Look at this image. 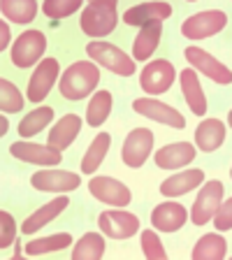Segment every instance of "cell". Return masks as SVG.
I'll list each match as a JSON object with an SVG mask.
<instances>
[{"mask_svg": "<svg viewBox=\"0 0 232 260\" xmlns=\"http://www.w3.org/2000/svg\"><path fill=\"white\" fill-rule=\"evenodd\" d=\"M97 81H100L97 65L88 60H77L60 77V95L65 100H84L88 93L95 91Z\"/></svg>", "mask_w": 232, "mask_h": 260, "instance_id": "cell-1", "label": "cell"}, {"mask_svg": "<svg viewBox=\"0 0 232 260\" xmlns=\"http://www.w3.org/2000/svg\"><path fill=\"white\" fill-rule=\"evenodd\" d=\"M116 0H93L81 12V30L91 38H105L116 28Z\"/></svg>", "mask_w": 232, "mask_h": 260, "instance_id": "cell-2", "label": "cell"}, {"mask_svg": "<svg viewBox=\"0 0 232 260\" xmlns=\"http://www.w3.org/2000/svg\"><path fill=\"white\" fill-rule=\"evenodd\" d=\"M86 54L91 56L95 63L109 68L114 75H121V77L135 75V58L125 56L119 47H114V44H109V42H88Z\"/></svg>", "mask_w": 232, "mask_h": 260, "instance_id": "cell-3", "label": "cell"}, {"mask_svg": "<svg viewBox=\"0 0 232 260\" xmlns=\"http://www.w3.org/2000/svg\"><path fill=\"white\" fill-rule=\"evenodd\" d=\"M44 49H47V38L42 30H26L19 35V40L12 47V63L16 68H30L42 58Z\"/></svg>", "mask_w": 232, "mask_h": 260, "instance_id": "cell-4", "label": "cell"}, {"mask_svg": "<svg viewBox=\"0 0 232 260\" xmlns=\"http://www.w3.org/2000/svg\"><path fill=\"white\" fill-rule=\"evenodd\" d=\"M225 23H227L225 12L209 10V12H200L195 16H188L181 23V32H184V38H190V40H205L209 35L221 32L225 28Z\"/></svg>", "mask_w": 232, "mask_h": 260, "instance_id": "cell-5", "label": "cell"}, {"mask_svg": "<svg viewBox=\"0 0 232 260\" xmlns=\"http://www.w3.org/2000/svg\"><path fill=\"white\" fill-rule=\"evenodd\" d=\"M174 77H177L174 65L170 63V60L160 58V60L149 63L144 70H142L140 86H142V91L144 93H153V95H158V93H165V91L172 88Z\"/></svg>", "mask_w": 232, "mask_h": 260, "instance_id": "cell-6", "label": "cell"}, {"mask_svg": "<svg viewBox=\"0 0 232 260\" xmlns=\"http://www.w3.org/2000/svg\"><path fill=\"white\" fill-rule=\"evenodd\" d=\"M153 149V130L149 128H135L132 133H128L123 142V149H121V158L128 168H142L144 160L149 158Z\"/></svg>", "mask_w": 232, "mask_h": 260, "instance_id": "cell-7", "label": "cell"}, {"mask_svg": "<svg viewBox=\"0 0 232 260\" xmlns=\"http://www.w3.org/2000/svg\"><path fill=\"white\" fill-rule=\"evenodd\" d=\"M221 200H223V184L216 181V179H211L209 184L202 186L200 195L195 198V205H193V209H190V221H193L195 225L209 223L211 218H214V214H216Z\"/></svg>", "mask_w": 232, "mask_h": 260, "instance_id": "cell-8", "label": "cell"}, {"mask_svg": "<svg viewBox=\"0 0 232 260\" xmlns=\"http://www.w3.org/2000/svg\"><path fill=\"white\" fill-rule=\"evenodd\" d=\"M100 230L112 239H128L140 230V218L130 211H121V209H109L103 211L97 216Z\"/></svg>", "mask_w": 232, "mask_h": 260, "instance_id": "cell-9", "label": "cell"}, {"mask_svg": "<svg viewBox=\"0 0 232 260\" xmlns=\"http://www.w3.org/2000/svg\"><path fill=\"white\" fill-rule=\"evenodd\" d=\"M132 109L146 119H153L158 123H165V125H172V128L181 130L186 128V119L181 116V112L172 107V105H165L160 100H153V98H137L132 103Z\"/></svg>", "mask_w": 232, "mask_h": 260, "instance_id": "cell-10", "label": "cell"}, {"mask_svg": "<svg viewBox=\"0 0 232 260\" xmlns=\"http://www.w3.org/2000/svg\"><path fill=\"white\" fill-rule=\"evenodd\" d=\"M60 68L56 58H42V63L35 68V72L30 75V81H28V100L30 103H42L44 98L49 95L54 81L58 79Z\"/></svg>", "mask_w": 232, "mask_h": 260, "instance_id": "cell-11", "label": "cell"}, {"mask_svg": "<svg viewBox=\"0 0 232 260\" xmlns=\"http://www.w3.org/2000/svg\"><path fill=\"white\" fill-rule=\"evenodd\" d=\"M32 188L42 190V193H65V190H75L81 186L79 174L65 172V170H42L30 177Z\"/></svg>", "mask_w": 232, "mask_h": 260, "instance_id": "cell-12", "label": "cell"}, {"mask_svg": "<svg viewBox=\"0 0 232 260\" xmlns=\"http://www.w3.org/2000/svg\"><path fill=\"white\" fill-rule=\"evenodd\" d=\"M88 190L95 200L105 202V205H114V207H125L130 205V190L128 186H123L119 179H112V177H95L91 179L88 184Z\"/></svg>", "mask_w": 232, "mask_h": 260, "instance_id": "cell-13", "label": "cell"}, {"mask_svg": "<svg viewBox=\"0 0 232 260\" xmlns=\"http://www.w3.org/2000/svg\"><path fill=\"white\" fill-rule=\"evenodd\" d=\"M184 56H186V60H188L193 68H197V70H200L202 75L209 77L211 81H216V84H230V81H232L230 68H225L221 60H216L214 56H209L205 49L188 47L184 51Z\"/></svg>", "mask_w": 232, "mask_h": 260, "instance_id": "cell-14", "label": "cell"}, {"mask_svg": "<svg viewBox=\"0 0 232 260\" xmlns=\"http://www.w3.org/2000/svg\"><path fill=\"white\" fill-rule=\"evenodd\" d=\"M10 153L23 162H35V165H58L63 160V151L54 149V146H42L32 144V142H14L10 146Z\"/></svg>", "mask_w": 232, "mask_h": 260, "instance_id": "cell-15", "label": "cell"}, {"mask_svg": "<svg viewBox=\"0 0 232 260\" xmlns=\"http://www.w3.org/2000/svg\"><path fill=\"white\" fill-rule=\"evenodd\" d=\"M188 221V211L179 202H162L151 211V223L160 233H177Z\"/></svg>", "mask_w": 232, "mask_h": 260, "instance_id": "cell-16", "label": "cell"}, {"mask_svg": "<svg viewBox=\"0 0 232 260\" xmlns=\"http://www.w3.org/2000/svg\"><path fill=\"white\" fill-rule=\"evenodd\" d=\"M172 14V5L168 3H144V5L130 7L123 14V21L128 26H151V23H162Z\"/></svg>", "mask_w": 232, "mask_h": 260, "instance_id": "cell-17", "label": "cell"}, {"mask_svg": "<svg viewBox=\"0 0 232 260\" xmlns=\"http://www.w3.org/2000/svg\"><path fill=\"white\" fill-rule=\"evenodd\" d=\"M156 165L162 170H174V168H186L195 158V146L190 142H174L156 151Z\"/></svg>", "mask_w": 232, "mask_h": 260, "instance_id": "cell-18", "label": "cell"}, {"mask_svg": "<svg viewBox=\"0 0 232 260\" xmlns=\"http://www.w3.org/2000/svg\"><path fill=\"white\" fill-rule=\"evenodd\" d=\"M68 205H70V200H68L65 195H60V198H56V200H51V202H47V205H42L38 211H32L30 216H28L26 221L21 223L23 235H32V233H38L40 228L49 225V223L54 221L58 214H63V211L68 209Z\"/></svg>", "mask_w": 232, "mask_h": 260, "instance_id": "cell-19", "label": "cell"}, {"mask_svg": "<svg viewBox=\"0 0 232 260\" xmlns=\"http://www.w3.org/2000/svg\"><path fill=\"white\" fill-rule=\"evenodd\" d=\"M205 181V172L202 170H186V172H179L174 177L165 179L160 184V193L165 198H177V195H186L190 193L193 188Z\"/></svg>", "mask_w": 232, "mask_h": 260, "instance_id": "cell-20", "label": "cell"}, {"mask_svg": "<svg viewBox=\"0 0 232 260\" xmlns=\"http://www.w3.org/2000/svg\"><path fill=\"white\" fill-rule=\"evenodd\" d=\"M225 140V123L218 119H207L195 128V144L205 153L216 151Z\"/></svg>", "mask_w": 232, "mask_h": 260, "instance_id": "cell-21", "label": "cell"}, {"mask_svg": "<svg viewBox=\"0 0 232 260\" xmlns=\"http://www.w3.org/2000/svg\"><path fill=\"white\" fill-rule=\"evenodd\" d=\"M81 130V119L77 114H65L63 119L49 130V146H54L58 151L68 149V146L75 142V137L79 135Z\"/></svg>", "mask_w": 232, "mask_h": 260, "instance_id": "cell-22", "label": "cell"}, {"mask_svg": "<svg viewBox=\"0 0 232 260\" xmlns=\"http://www.w3.org/2000/svg\"><path fill=\"white\" fill-rule=\"evenodd\" d=\"M181 91H184L186 105L190 107V112L202 116V114L207 112V95L202 93L197 75H195V70H190V68L181 72Z\"/></svg>", "mask_w": 232, "mask_h": 260, "instance_id": "cell-23", "label": "cell"}, {"mask_svg": "<svg viewBox=\"0 0 232 260\" xmlns=\"http://www.w3.org/2000/svg\"><path fill=\"white\" fill-rule=\"evenodd\" d=\"M160 35H162V26L160 23H151V26H144L140 30V35L132 42V56L135 60H146L153 54L160 44Z\"/></svg>", "mask_w": 232, "mask_h": 260, "instance_id": "cell-24", "label": "cell"}, {"mask_svg": "<svg viewBox=\"0 0 232 260\" xmlns=\"http://www.w3.org/2000/svg\"><path fill=\"white\" fill-rule=\"evenodd\" d=\"M109 144H112L109 133H97V137L91 142V146H88L86 156L81 158V172H84V174H93V172H95V170L100 168V162L105 160V156H107Z\"/></svg>", "mask_w": 232, "mask_h": 260, "instance_id": "cell-25", "label": "cell"}, {"mask_svg": "<svg viewBox=\"0 0 232 260\" xmlns=\"http://www.w3.org/2000/svg\"><path fill=\"white\" fill-rule=\"evenodd\" d=\"M227 253V244L221 235H205L193 249V260H221Z\"/></svg>", "mask_w": 232, "mask_h": 260, "instance_id": "cell-26", "label": "cell"}, {"mask_svg": "<svg viewBox=\"0 0 232 260\" xmlns=\"http://www.w3.org/2000/svg\"><path fill=\"white\" fill-rule=\"evenodd\" d=\"M3 14L14 23H30L38 14V3L35 0H3L0 5Z\"/></svg>", "mask_w": 232, "mask_h": 260, "instance_id": "cell-27", "label": "cell"}, {"mask_svg": "<svg viewBox=\"0 0 232 260\" xmlns=\"http://www.w3.org/2000/svg\"><path fill=\"white\" fill-rule=\"evenodd\" d=\"M105 253V239L97 233H86L72 249V260H100Z\"/></svg>", "mask_w": 232, "mask_h": 260, "instance_id": "cell-28", "label": "cell"}, {"mask_svg": "<svg viewBox=\"0 0 232 260\" xmlns=\"http://www.w3.org/2000/svg\"><path fill=\"white\" fill-rule=\"evenodd\" d=\"M51 119H54V109H51V107L32 109V112H28L26 116H23L21 123H19V135H21V137L38 135L40 130L47 128V125L51 123Z\"/></svg>", "mask_w": 232, "mask_h": 260, "instance_id": "cell-29", "label": "cell"}, {"mask_svg": "<svg viewBox=\"0 0 232 260\" xmlns=\"http://www.w3.org/2000/svg\"><path fill=\"white\" fill-rule=\"evenodd\" d=\"M72 244V237L68 233H58V235H49L42 239H32L26 244V253L28 255H44L51 251H63Z\"/></svg>", "mask_w": 232, "mask_h": 260, "instance_id": "cell-30", "label": "cell"}, {"mask_svg": "<svg viewBox=\"0 0 232 260\" xmlns=\"http://www.w3.org/2000/svg\"><path fill=\"white\" fill-rule=\"evenodd\" d=\"M109 112H112V91H97L95 95L91 98L88 103V109H86V121L88 125L97 128L107 121Z\"/></svg>", "mask_w": 232, "mask_h": 260, "instance_id": "cell-31", "label": "cell"}, {"mask_svg": "<svg viewBox=\"0 0 232 260\" xmlns=\"http://www.w3.org/2000/svg\"><path fill=\"white\" fill-rule=\"evenodd\" d=\"M23 109V95L19 93V88L12 81L3 79L0 81V112L14 114Z\"/></svg>", "mask_w": 232, "mask_h": 260, "instance_id": "cell-32", "label": "cell"}, {"mask_svg": "<svg viewBox=\"0 0 232 260\" xmlns=\"http://www.w3.org/2000/svg\"><path fill=\"white\" fill-rule=\"evenodd\" d=\"M81 5V0H47L42 5V12L51 19H65L72 12H77Z\"/></svg>", "mask_w": 232, "mask_h": 260, "instance_id": "cell-33", "label": "cell"}, {"mask_svg": "<svg viewBox=\"0 0 232 260\" xmlns=\"http://www.w3.org/2000/svg\"><path fill=\"white\" fill-rule=\"evenodd\" d=\"M142 251L149 260H165V249H162V242L153 230H144L142 233Z\"/></svg>", "mask_w": 232, "mask_h": 260, "instance_id": "cell-34", "label": "cell"}, {"mask_svg": "<svg viewBox=\"0 0 232 260\" xmlns=\"http://www.w3.org/2000/svg\"><path fill=\"white\" fill-rule=\"evenodd\" d=\"M214 225H216V230H221V233H225V230L232 228V198H227L225 202L218 205L216 214H214Z\"/></svg>", "mask_w": 232, "mask_h": 260, "instance_id": "cell-35", "label": "cell"}, {"mask_svg": "<svg viewBox=\"0 0 232 260\" xmlns=\"http://www.w3.org/2000/svg\"><path fill=\"white\" fill-rule=\"evenodd\" d=\"M14 218H12V214H7L5 209L0 211V249H5V246H10L12 242H14Z\"/></svg>", "mask_w": 232, "mask_h": 260, "instance_id": "cell-36", "label": "cell"}, {"mask_svg": "<svg viewBox=\"0 0 232 260\" xmlns=\"http://www.w3.org/2000/svg\"><path fill=\"white\" fill-rule=\"evenodd\" d=\"M0 35H3V40H0V49L5 51V47L10 44V28L5 26V21L0 23Z\"/></svg>", "mask_w": 232, "mask_h": 260, "instance_id": "cell-37", "label": "cell"}, {"mask_svg": "<svg viewBox=\"0 0 232 260\" xmlns=\"http://www.w3.org/2000/svg\"><path fill=\"white\" fill-rule=\"evenodd\" d=\"M7 128H10V123H7V119H5V116H3V135H5V133H7Z\"/></svg>", "mask_w": 232, "mask_h": 260, "instance_id": "cell-38", "label": "cell"}]
</instances>
